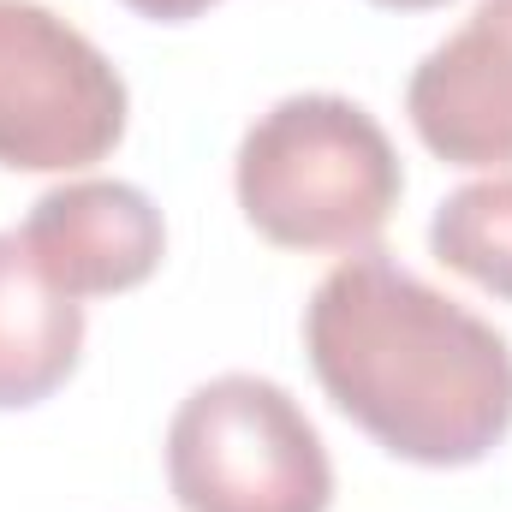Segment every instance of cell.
Here are the masks:
<instances>
[{
	"mask_svg": "<svg viewBox=\"0 0 512 512\" xmlns=\"http://www.w3.org/2000/svg\"><path fill=\"white\" fill-rule=\"evenodd\" d=\"M322 393L393 459L459 471L512 429V346L382 251L346 256L304 304Z\"/></svg>",
	"mask_w": 512,
	"mask_h": 512,
	"instance_id": "1",
	"label": "cell"
},
{
	"mask_svg": "<svg viewBox=\"0 0 512 512\" xmlns=\"http://www.w3.org/2000/svg\"><path fill=\"white\" fill-rule=\"evenodd\" d=\"M239 209L280 251H376L405 167L370 108L346 96H286L239 143Z\"/></svg>",
	"mask_w": 512,
	"mask_h": 512,
	"instance_id": "2",
	"label": "cell"
},
{
	"mask_svg": "<svg viewBox=\"0 0 512 512\" xmlns=\"http://www.w3.org/2000/svg\"><path fill=\"white\" fill-rule=\"evenodd\" d=\"M167 483L185 512H328L334 501L316 423L268 376L191 387L167 429Z\"/></svg>",
	"mask_w": 512,
	"mask_h": 512,
	"instance_id": "3",
	"label": "cell"
},
{
	"mask_svg": "<svg viewBox=\"0 0 512 512\" xmlns=\"http://www.w3.org/2000/svg\"><path fill=\"white\" fill-rule=\"evenodd\" d=\"M120 66L42 0H0V167L78 173L126 137Z\"/></svg>",
	"mask_w": 512,
	"mask_h": 512,
	"instance_id": "4",
	"label": "cell"
},
{
	"mask_svg": "<svg viewBox=\"0 0 512 512\" xmlns=\"http://www.w3.org/2000/svg\"><path fill=\"white\" fill-rule=\"evenodd\" d=\"M405 114L423 149L453 167L512 161V0H477V12L423 54L405 84Z\"/></svg>",
	"mask_w": 512,
	"mask_h": 512,
	"instance_id": "5",
	"label": "cell"
},
{
	"mask_svg": "<svg viewBox=\"0 0 512 512\" xmlns=\"http://www.w3.org/2000/svg\"><path fill=\"white\" fill-rule=\"evenodd\" d=\"M18 239L66 298L131 292L167 256L161 209L126 179H78L42 191Z\"/></svg>",
	"mask_w": 512,
	"mask_h": 512,
	"instance_id": "6",
	"label": "cell"
},
{
	"mask_svg": "<svg viewBox=\"0 0 512 512\" xmlns=\"http://www.w3.org/2000/svg\"><path fill=\"white\" fill-rule=\"evenodd\" d=\"M84 358V304L66 298L18 233H0V411L60 393Z\"/></svg>",
	"mask_w": 512,
	"mask_h": 512,
	"instance_id": "7",
	"label": "cell"
},
{
	"mask_svg": "<svg viewBox=\"0 0 512 512\" xmlns=\"http://www.w3.org/2000/svg\"><path fill=\"white\" fill-rule=\"evenodd\" d=\"M429 251L471 286L512 304V173L459 185L429 221Z\"/></svg>",
	"mask_w": 512,
	"mask_h": 512,
	"instance_id": "8",
	"label": "cell"
},
{
	"mask_svg": "<svg viewBox=\"0 0 512 512\" xmlns=\"http://www.w3.org/2000/svg\"><path fill=\"white\" fill-rule=\"evenodd\" d=\"M137 18H155V24H191V18H203L215 0H126Z\"/></svg>",
	"mask_w": 512,
	"mask_h": 512,
	"instance_id": "9",
	"label": "cell"
},
{
	"mask_svg": "<svg viewBox=\"0 0 512 512\" xmlns=\"http://www.w3.org/2000/svg\"><path fill=\"white\" fill-rule=\"evenodd\" d=\"M370 6H387V12H429V6H447V0H370Z\"/></svg>",
	"mask_w": 512,
	"mask_h": 512,
	"instance_id": "10",
	"label": "cell"
}]
</instances>
